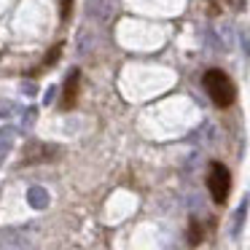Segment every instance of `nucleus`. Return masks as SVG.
Instances as JSON below:
<instances>
[{
    "label": "nucleus",
    "mask_w": 250,
    "mask_h": 250,
    "mask_svg": "<svg viewBox=\"0 0 250 250\" xmlns=\"http://www.w3.org/2000/svg\"><path fill=\"white\" fill-rule=\"evenodd\" d=\"M70 6H73V0H62V6H60L62 19H67V17H70Z\"/></svg>",
    "instance_id": "9d476101"
},
{
    "label": "nucleus",
    "mask_w": 250,
    "mask_h": 250,
    "mask_svg": "<svg viewBox=\"0 0 250 250\" xmlns=\"http://www.w3.org/2000/svg\"><path fill=\"white\" fill-rule=\"evenodd\" d=\"M0 250H30L27 239L17 231H3L0 234Z\"/></svg>",
    "instance_id": "20e7f679"
},
{
    "label": "nucleus",
    "mask_w": 250,
    "mask_h": 250,
    "mask_svg": "<svg viewBox=\"0 0 250 250\" xmlns=\"http://www.w3.org/2000/svg\"><path fill=\"white\" fill-rule=\"evenodd\" d=\"M202 83H205L207 94H210V100L218 108H231L234 105V100H237V86H234L231 78L223 70H207L205 78H202Z\"/></svg>",
    "instance_id": "f257e3e1"
},
{
    "label": "nucleus",
    "mask_w": 250,
    "mask_h": 250,
    "mask_svg": "<svg viewBox=\"0 0 250 250\" xmlns=\"http://www.w3.org/2000/svg\"><path fill=\"white\" fill-rule=\"evenodd\" d=\"M207 188H210L212 202L223 205L229 199V191H231V172L226 169V164L212 162L210 164V175H207Z\"/></svg>",
    "instance_id": "f03ea898"
},
{
    "label": "nucleus",
    "mask_w": 250,
    "mask_h": 250,
    "mask_svg": "<svg viewBox=\"0 0 250 250\" xmlns=\"http://www.w3.org/2000/svg\"><path fill=\"white\" fill-rule=\"evenodd\" d=\"M27 202L33 210H46L49 207V191L43 188V186H33V188L27 191Z\"/></svg>",
    "instance_id": "39448f33"
},
{
    "label": "nucleus",
    "mask_w": 250,
    "mask_h": 250,
    "mask_svg": "<svg viewBox=\"0 0 250 250\" xmlns=\"http://www.w3.org/2000/svg\"><path fill=\"white\" fill-rule=\"evenodd\" d=\"M60 54H62V43H57L54 49L49 51V57H46V67H51V65H54V62H57V57H60Z\"/></svg>",
    "instance_id": "1a4fd4ad"
},
{
    "label": "nucleus",
    "mask_w": 250,
    "mask_h": 250,
    "mask_svg": "<svg viewBox=\"0 0 250 250\" xmlns=\"http://www.w3.org/2000/svg\"><path fill=\"white\" fill-rule=\"evenodd\" d=\"M14 137H17L14 126H0V156L8 153V148L14 146Z\"/></svg>",
    "instance_id": "423d86ee"
},
{
    "label": "nucleus",
    "mask_w": 250,
    "mask_h": 250,
    "mask_svg": "<svg viewBox=\"0 0 250 250\" xmlns=\"http://www.w3.org/2000/svg\"><path fill=\"white\" fill-rule=\"evenodd\" d=\"M78 86H81V73L70 70V76H67V81H65V89H62V100H60V108L62 110H70L73 105H76Z\"/></svg>",
    "instance_id": "7ed1b4c3"
},
{
    "label": "nucleus",
    "mask_w": 250,
    "mask_h": 250,
    "mask_svg": "<svg viewBox=\"0 0 250 250\" xmlns=\"http://www.w3.org/2000/svg\"><path fill=\"white\" fill-rule=\"evenodd\" d=\"M226 3H229L231 8H242V3H245V0H226Z\"/></svg>",
    "instance_id": "9b49d317"
},
{
    "label": "nucleus",
    "mask_w": 250,
    "mask_h": 250,
    "mask_svg": "<svg viewBox=\"0 0 250 250\" xmlns=\"http://www.w3.org/2000/svg\"><path fill=\"white\" fill-rule=\"evenodd\" d=\"M202 242V226L196 221H191V226H188V245L194 248V245H199Z\"/></svg>",
    "instance_id": "0eeeda50"
},
{
    "label": "nucleus",
    "mask_w": 250,
    "mask_h": 250,
    "mask_svg": "<svg viewBox=\"0 0 250 250\" xmlns=\"http://www.w3.org/2000/svg\"><path fill=\"white\" fill-rule=\"evenodd\" d=\"M245 212H248V199H242V205H239L237 210V218H234V234H239V229H242V221H245Z\"/></svg>",
    "instance_id": "6e6552de"
}]
</instances>
